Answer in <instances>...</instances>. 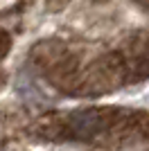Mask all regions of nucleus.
Masks as SVG:
<instances>
[{"label": "nucleus", "instance_id": "nucleus-1", "mask_svg": "<svg viewBox=\"0 0 149 151\" xmlns=\"http://www.w3.org/2000/svg\"><path fill=\"white\" fill-rule=\"evenodd\" d=\"M124 108L113 106H88L74 108L66 113V133L68 142H84V145H97L104 140V135L113 126L122 122Z\"/></svg>", "mask_w": 149, "mask_h": 151}]
</instances>
